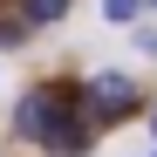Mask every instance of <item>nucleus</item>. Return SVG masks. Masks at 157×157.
<instances>
[{
    "instance_id": "3",
    "label": "nucleus",
    "mask_w": 157,
    "mask_h": 157,
    "mask_svg": "<svg viewBox=\"0 0 157 157\" xmlns=\"http://www.w3.org/2000/svg\"><path fill=\"white\" fill-rule=\"evenodd\" d=\"M68 14V0H21V21L28 28H48V21H62Z\"/></svg>"
},
{
    "instance_id": "2",
    "label": "nucleus",
    "mask_w": 157,
    "mask_h": 157,
    "mask_svg": "<svg viewBox=\"0 0 157 157\" xmlns=\"http://www.w3.org/2000/svg\"><path fill=\"white\" fill-rule=\"evenodd\" d=\"M82 102H89L96 123L137 116V82H130V75H116V68H102V75H89V82H82Z\"/></svg>"
},
{
    "instance_id": "1",
    "label": "nucleus",
    "mask_w": 157,
    "mask_h": 157,
    "mask_svg": "<svg viewBox=\"0 0 157 157\" xmlns=\"http://www.w3.org/2000/svg\"><path fill=\"white\" fill-rule=\"evenodd\" d=\"M89 102L82 89H34V96H21V137L41 144V150H55V157H75V150H89Z\"/></svg>"
},
{
    "instance_id": "5",
    "label": "nucleus",
    "mask_w": 157,
    "mask_h": 157,
    "mask_svg": "<svg viewBox=\"0 0 157 157\" xmlns=\"http://www.w3.org/2000/svg\"><path fill=\"white\" fill-rule=\"evenodd\" d=\"M150 7H157V0H150Z\"/></svg>"
},
{
    "instance_id": "4",
    "label": "nucleus",
    "mask_w": 157,
    "mask_h": 157,
    "mask_svg": "<svg viewBox=\"0 0 157 157\" xmlns=\"http://www.w3.org/2000/svg\"><path fill=\"white\" fill-rule=\"evenodd\" d=\"M144 7H150V0H102V14H109V21H116V28H130V21H137Z\"/></svg>"
}]
</instances>
